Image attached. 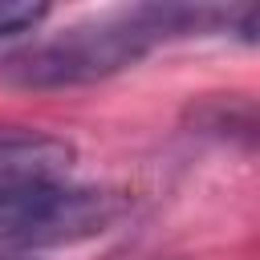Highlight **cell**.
<instances>
[{"label":"cell","instance_id":"1","mask_svg":"<svg viewBox=\"0 0 260 260\" xmlns=\"http://www.w3.org/2000/svg\"><path fill=\"white\" fill-rule=\"evenodd\" d=\"M240 8L219 4H138L106 12L65 32L41 37L0 61V77L20 89H69L106 81L138 65L154 45L191 32H232Z\"/></svg>","mask_w":260,"mask_h":260},{"label":"cell","instance_id":"2","mask_svg":"<svg viewBox=\"0 0 260 260\" xmlns=\"http://www.w3.org/2000/svg\"><path fill=\"white\" fill-rule=\"evenodd\" d=\"M126 211V195L114 187L89 183H32L20 191L0 195V248L4 252H45L85 244L110 232Z\"/></svg>","mask_w":260,"mask_h":260},{"label":"cell","instance_id":"3","mask_svg":"<svg viewBox=\"0 0 260 260\" xmlns=\"http://www.w3.org/2000/svg\"><path fill=\"white\" fill-rule=\"evenodd\" d=\"M73 162H77L73 142L28 126H0V195L32 183L69 179Z\"/></svg>","mask_w":260,"mask_h":260},{"label":"cell","instance_id":"4","mask_svg":"<svg viewBox=\"0 0 260 260\" xmlns=\"http://www.w3.org/2000/svg\"><path fill=\"white\" fill-rule=\"evenodd\" d=\"M45 20H49V8L45 4H0V41L28 37Z\"/></svg>","mask_w":260,"mask_h":260},{"label":"cell","instance_id":"5","mask_svg":"<svg viewBox=\"0 0 260 260\" xmlns=\"http://www.w3.org/2000/svg\"><path fill=\"white\" fill-rule=\"evenodd\" d=\"M232 32H236L244 45H260V4H252V8H240V16H236Z\"/></svg>","mask_w":260,"mask_h":260},{"label":"cell","instance_id":"6","mask_svg":"<svg viewBox=\"0 0 260 260\" xmlns=\"http://www.w3.org/2000/svg\"><path fill=\"white\" fill-rule=\"evenodd\" d=\"M0 260H37V256H24V252H4V248H0Z\"/></svg>","mask_w":260,"mask_h":260}]
</instances>
